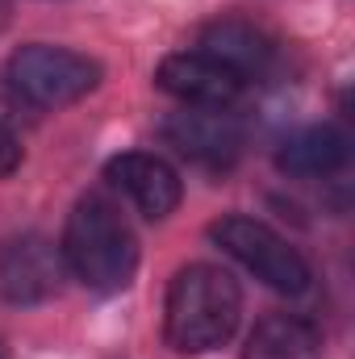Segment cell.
Segmentation results:
<instances>
[{"label": "cell", "instance_id": "obj_1", "mask_svg": "<svg viewBox=\"0 0 355 359\" xmlns=\"http://www.w3.org/2000/svg\"><path fill=\"white\" fill-rule=\"evenodd\" d=\"M243 318V292L230 271L188 264L172 276L163 301V339L180 355H205L230 343Z\"/></svg>", "mask_w": 355, "mask_h": 359}, {"label": "cell", "instance_id": "obj_2", "mask_svg": "<svg viewBox=\"0 0 355 359\" xmlns=\"http://www.w3.org/2000/svg\"><path fill=\"white\" fill-rule=\"evenodd\" d=\"M59 247H63L67 271L80 284H88L92 292H121L138 271V238L121 217V209L100 192L76 201Z\"/></svg>", "mask_w": 355, "mask_h": 359}, {"label": "cell", "instance_id": "obj_3", "mask_svg": "<svg viewBox=\"0 0 355 359\" xmlns=\"http://www.w3.org/2000/svg\"><path fill=\"white\" fill-rule=\"evenodd\" d=\"M209 238H213L230 259H239L255 280H264L267 288H276V292L297 297V292H305L309 280H314L305 255H301L297 247H288V238H280L267 222H255V217H247V213H226V217H217V222L209 226Z\"/></svg>", "mask_w": 355, "mask_h": 359}, {"label": "cell", "instance_id": "obj_4", "mask_svg": "<svg viewBox=\"0 0 355 359\" xmlns=\"http://www.w3.org/2000/svg\"><path fill=\"white\" fill-rule=\"evenodd\" d=\"M4 76L25 96L29 109H63V104L84 100L100 84V63L80 50H67V46L29 42L8 59Z\"/></svg>", "mask_w": 355, "mask_h": 359}, {"label": "cell", "instance_id": "obj_5", "mask_svg": "<svg viewBox=\"0 0 355 359\" xmlns=\"http://www.w3.org/2000/svg\"><path fill=\"white\" fill-rule=\"evenodd\" d=\"M67 259L46 234H13L0 243V297L8 305H42L63 292Z\"/></svg>", "mask_w": 355, "mask_h": 359}, {"label": "cell", "instance_id": "obj_6", "mask_svg": "<svg viewBox=\"0 0 355 359\" xmlns=\"http://www.w3.org/2000/svg\"><path fill=\"white\" fill-rule=\"evenodd\" d=\"M163 142L184 155L188 163H201V168H230L239 155H243V121L226 109H192L184 104L180 113H172L163 121Z\"/></svg>", "mask_w": 355, "mask_h": 359}, {"label": "cell", "instance_id": "obj_7", "mask_svg": "<svg viewBox=\"0 0 355 359\" xmlns=\"http://www.w3.org/2000/svg\"><path fill=\"white\" fill-rule=\"evenodd\" d=\"M155 88L192 109H230L243 96L247 80H239L230 67L201 50H176L155 67Z\"/></svg>", "mask_w": 355, "mask_h": 359}, {"label": "cell", "instance_id": "obj_8", "mask_svg": "<svg viewBox=\"0 0 355 359\" xmlns=\"http://www.w3.org/2000/svg\"><path fill=\"white\" fill-rule=\"evenodd\" d=\"M105 180H109L117 192H126L130 205H134L142 217H151V222L172 217V213L180 209V201H184L180 172L168 163V159L151 155V151L113 155V159L105 163Z\"/></svg>", "mask_w": 355, "mask_h": 359}, {"label": "cell", "instance_id": "obj_9", "mask_svg": "<svg viewBox=\"0 0 355 359\" xmlns=\"http://www.w3.org/2000/svg\"><path fill=\"white\" fill-rule=\"evenodd\" d=\"M201 55L230 67L239 80H260L276 67V38L247 17H217L201 29Z\"/></svg>", "mask_w": 355, "mask_h": 359}, {"label": "cell", "instance_id": "obj_10", "mask_svg": "<svg viewBox=\"0 0 355 359\" xmlns=\"http://www.w3.org/2000/svg\"><path fill=\"white\" fill-rule=\"evenodd\" d=\"M322 330L301 313H267L247 334L243 359H322Z\"/></svg>", "mask_w": 355, "mask_h": 359}, {"label": "cell", "instance_id": "obj_11", "mask_svg": "<svg viewBox=\"0 0 355 359\" xmlns=\"http://www.w3.org/2000/svg\"><path fill=\"white\" fill-rule=\"evenodd\" d=\"M347 163V138L335 126H305L297 134H288L276 151V168L284 176H330Z\"/></svg>", "mask_w": 355, "mask_h": 359}, {"label": "cell", "instance_id": "obj_12", "mask_svg": "<svg viewBox=\"0 0 355 359\" xmlns=\"http://www.w3.org/2000/svg\"><path fill=\"white\" fill-rule=\"evenodd\" d=\"M29 113H34V109L25 104V96H21V92L13 88V80H8V76H0V130L17 138V130L29 121Z\"/></svg>", "mask_w": 355, "mask_h": 359}, {"label": "cell", "instance_id": "obj_13", "mask_svg": "<svg viewBox=\"0 0 355 359\" xmlns=\"http://www.w3.org/2000/svg\"><path fill=\"white\" fill-rule=\"evenodd\" d=\"M17 168H21V142H17L13 134H4V130H0V180L13 176Z\"/></svg>", "mask_w": 355, "mask_h": 359}, {"label": "cell", "instance_id": "obj_14", "mask_svg": "<svg viewBox=\"0 0 355 359\" xmlns=\"http://www.w3.org/2000/svg\"><path fill=\"white\" fill-rule=\"evenodd\" d=\"M4 17H8V0H0V25H4Z\"/></svg>", "mask_w": 355, "mask_h": 359}, {"label": "cell", "instance_id": "obj_15", "mask_svg": "<svg viewBox=\"0 0 355 359\" xmlns=\"http://www.w3.org/2000/svg\"><path fill=\"white\" fill-rule=\"evenodd\" d=\"M0 359H4V347H0Z\"/></svg>", "mask_w": 355, "mask_h": 359}]
</instances>
